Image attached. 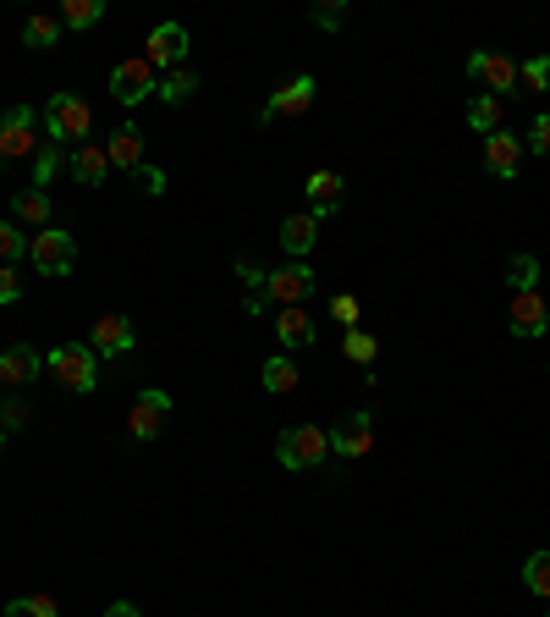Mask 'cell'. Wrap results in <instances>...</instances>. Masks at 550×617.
I'll return each mask as SVG.
<instances>
[{
  "label": "cell",
  "instance_id": "obj_30",
  "mask_svg": "<svg viewBox=\"0 0 550 617\" xmlns=\"http://www.w3.org/2000/svg\"><path fill=\"white\" fill-rule=\"evenodd\" d=\"M7 617H61V612H55V595H12Z\"/></svg>",
  "mask_w": 550,
  "mask_h": 617
},
{
  "label": "cell",
  "instance_id": "obj_12",
  "mask_svg": "<svg viewBox=\"0 0 550 617\" xmlns=\"http://www.w3.org/2000/svg\"><path fill=\"white\" fill-rule=\"evenodd\" d=\"M182 55H188V28H182V23H160L154 34H149V45H143V61L160 72V66H182Z\"/></svg>",
  "mask_w": 550,
  "mask_h": 617
},
{
  "label": "cell",
  "instance_id": "obj_21",
  "mask_svg": "<svg viewBox=\"0 0 550 617\" xmlns=\"http://www.w3.org/2000/svg\"><path fill=\"white\" fill-rule=\"evenodd\" d=\"M105 155H111V165H122V171H138V165H143V133H138L133 122H122V127L111 133Z\"/></svg>",
  "mask_w": 550,
  "mask_h": 617
},
{
  "label": "cell",
  "instance_id": "obj_26",
  "mask_svg": "<svg viewBox=\"0 0 550 617\" xmlns=\"http://www.w3.org/2000/svg\"><path fill=\"white\" fill-rule=\"evenodd\" d=\"M507 282H512V293H539V259L534 254H512L507 259Z\"/></svg>",
  "mask_w": 550,
  "mask_h": 617
},
{
  "label": "cell",
  "instance_id": "obj_2",
  "mask_svg": "<svg viewBox=\"0 0 550 617\" xmlns=\"http://www.w3.org/2000/svg\"><path fill=\"white\" fill-rule=\"evenodd\" d=\"M45 365H50V375H55L66 392H77V397H88V392L100 386V353L88 347V342H61Z\"/></svg>",
  "mask_w": 550,
  "mask_h": 617
},
{
  "label": "cell",
  "instance_id": "obj_39",
  "mask_svg": "<svg viewBox=\"0 0 550 617\" xmlns=\"http://www.w3.org/2000/svg\"><path fill=\"white\" fill-rule=\"evenodd\" d=\"M17 298H23V276L12 271V264H0V304H7V309H12Z\"/></svg>",
  "mask_w": 550,
  "mask_h": 617
},
{
  "label": "cell",
  "instance_id": "obj_7",
  "mask_svg": "<svg viewBox=\"0 0 550 617\" xmlns=\"http://www.w3.org/2000/svg\"><path fill=\"white\" fill-rule=\"evenodd\" d=\"M314 293V264H275L264 271V304H303Z\"/></svg>",
  "mask_w": 550,
  "mask_h": 617
},
{
  "label": "cell",
  "instance_id": "obj_19",
  "mask_svg": "<svg viewBox=\"0 0 550 617\" xmlns=\"http://www.w3.org/2000/svg\"><path fill=\"white\" fill-rule=\"evenodd\" d=\"M303 194H309V215L325 221V215L341 205V176H336V171H314L309 183H303Z\"/></svg>",
  "mask_w": 550,
  "mask_h": 617
},
{
  "label": "cell",
  "instance_id": "obj_41",
  "mask_svg": "<svg viewBox=\"0 0 550 617\" xmlns=\"http://www.w3.org/2000/svg\"><path fill=\"white\" fill-rule=\"evenodd\" d=\"M0 419H7L12 430H17V424H28V403H17V397H7V403H0Z\"/></svg>",
  "mask_w": 550,
  "mask_h": 617
},
{
  "label": "cell",
  "instance_id": "obj_9",
  "mask_svg": "<svg viewBox=\"0 0 550 617\" xmlns=\"http://www.w3.org/2000/svg\"><path fill=\"white\" fill-rule=\"evenodd\" d=\"M314 95H320V83H314L309 72H298V77H287V83L270 95V106L259 111V122H275V116H303V111L314 106Z\"/></svg>",
  "mask_w": 550,
  "mask_h": 617
},
{
  "label": "cell",
  "instance_id": "obj_42",
  "mask_svg": "<svg viewBox=\"0 0 550 617\" xmlns=\"http://www.w3.org/2000/svg\"><path fill=\"white\" fill-rule=\"evenodd\" d=\"M105 617H143V612H138V606H133V601H116V606H111V612H105Z\"/></svg>",
  "mask_w": 550,
  "mask_h": 617
},
{
  "label": "cell",
  "instance_id": "obj_13",
  "mask_svg": "<svg viewBox=\"0 0 550 617\" xmlns=\"http://www.w3.org/2000/svg\"><path fill=\"white\" fill-rule=\"evenodd\" d=\"M165 414H171V397H165L160 386H149V392L133 403V414H127L133 441H154V435H160V424H165Z\"/></svg>",
  "mask_w": 550,
  "mask_h": 617
},
{
  "label": "cell",
  "instance_id": "obj_36",
  "mask_svg": "<svg viewBox=\"0 0 550 617\" xmlns=\"http://www.w3.org/2000/svg\"><path fill=\"white\" fill-rule=\"evenodd\" d=\"M309 23L330 34V28H341V23H347V7H341V0H325V7H309Z\"/></svg>",
  "mask_w": 550,
  "mask_h": 617
},
{
  "label": "cell",
  "instance_id": "obj_24",
  "mask_svg": "<svg viewBox=\"0 0 550 617\" xmlns=\"http://www.w3.org/2000/svg\"><path fill=\"white\" fill-rule=\"evenodd\" d=\"M154 95H160L165 106H188V100L199 95V77H193L188 66H176V72H165V77H160V88H154Z\"/></svg>",
  "mask_w": 550,
  "mask_h": 617
},
{
  "label": "cell",
  "instance_id": "obj_23",
  "mask_svg": "<svg viewBox=\"0 0 550 617\" xmlns=\"http://www.w3.org/2000/svg\"><path fill=\"white\" fill-rule=\"evenodd\" d=\"M314 243H320V221H314L309 210H303V215H287V221H282V248H287L292 259H303V254H309Z\"/></svg>",
  "mask_w": 550,
  "mask_h": 617
},
{
  "label": "cell",
  "instance_id": "obj_43",
  "mask_svg": "<svg viewBox=\"0 0 550 617\" xmlns=\"http://www.w3.org/2000/svg\"><path fill=\"white\" fill-rule=\"evenodd\" d=\"M0 453H7V430H0Z\"/></svg>",
  "mask_w": 550,
  "mask_h": 617
},
{
  "label": "cell",
  "instance_id": "obj_25",
  "mask_svg": "<svg viewBox=\"0 0 550 617\" xmlns=\"http://www.w3.org/2000/svg\"><path fill=\"white\" fill-rule=\"evenodd\" d=\"M468 127L485 133V138L501 133V100H496V95H474V100H468Z\"/></svg>",
  "mask_w": 550,
  "mask_h": 617
},
{
  "label": "cell",
  "instance_id": "obj_5",
  "mask_svg": "<svg viewBox=\"0 0 550 617\" xmlns=\"http://www.w3.org/2000/svg\"><path fill=\"white\" fill-rule=\"evenodd\" d=\"M160 88V77H154V66L143 61V55H133V61H116V72H111V95H116V106H143L149 95Z\"/></svg>",
  "mask_w": 550,
  "mask_h": 617
},
{
  "label": "cell",
  "instance_id": "obj_32",
  "mask_svg": "<svg viewBox=\"0 0 550 617\" xmlns=\"http://www.w3.org/2000/svg\"><path fill=\"white\" fill-rule=\"evenodd\" d=\"M341 353H347L358 370H370V365H375V353H380V342H375L370 331H347V347H341Z\"/></svg>",
  "mask_w": 550,
  "mask_h": 617
},
{
  "label": "cell",
  "instance_id": "obj_20",
  "mask_svg": "<svg viewBox=\"0 0 550 617\" xmlns=\"http://www.w3.org/2000/svg\"><path fill=\"white\" fill-rule=\"evenodd\" d=\"M259 381H264V392H275V397H287V392H298V359L292 353H270L264 359V370H259Z\"/></svg>",
  "mask_w": 550,
  "mask_h": 617
},
{
  "label": "cell",
  "instance_id": "obj_6",
  "mask_svg": "<svg viewBox=\"0 0 550 617\" xmlns=\"http://www.w3.org/2000/svg\"><path fill=\"white\" fill-rule=\"evenodd\" d=\"M39 116H34V106H12L7 116H0V160H23V155H34L39 149Z\"/></svg>",
  "mask_w": 550,
  "mask_h": 617
},
{
  "label": "cell",
  "instance_id": "obj_40",
  "mask_svg": "<svg viewBox=\"0 0 550 617\" xmlns=\"http://www.w3.org/2000/svg\"><path fill=\"white\" fill-rule=\"evenodd\" d=\"M237 276H242L248 287H259V293H264V264H259L253 254H242V259H237Z\"/></svg>",
  "mask_w": 550,
  "mask_h": 617
},
{
  "label": "cell",
  "instance_id": "obj_16",
  "mask_svg": "<svg viewBox=\"0 0 550 617\" xmlns=\"http://www.w3.org/2000/svg\"><path fill=\"white\" fill-rule=\"evenodd\" d=\"M275 336H282V347L287 353H303V347H314V314L303 309V304H292V309H282V314H275Z\"/></svg>",
  "mask_w": 550,
  "mask_h": 617
},
{
  "label": "cell",
  "instance_id": "obj_15",
  "mask_svg": "<svg viewBox=\"0 0 550 617\" xmlns=\"http://www.w3.org/2000/svg\"><path fill=\"white\" fill-rule=\"evenodd\" d=\"M66 171L77 176L83 188H100L105 176H111V155H105V149H100L95 138H88V144H77V149L66 155Z\"/></svg>",
  "mask_w": 550,
  "mask_h": 617
},
{
  "label": "cell",
  "instance_id": "obj_18",
  "mask_svg": "<svg viewBox=\"0 0 550 617\" xmlns=\"http://www.w3.org/2000/svg\"><path fill=\"white\" fill-rule=\"evenodd\" d=\"M485 165H490V176L512 183L517 165H523V144H517V133H490V138H485Z\"/></svg>",
  "mask_w": 550,
  "mask_h": 617
},
{
  "label": "cell",
  "instance_id": "obj_1",
  "mask_svg": "<svg viewBox=\"0 0 550 617\" xmlns=\"http://www.w3.org/2000/svg\"><path fill=\"white\" fill-rule=\"evenodd\" d=\"M88 133H95V111H88V100L72 95V88L50 95V106H45V138L77 149V144H88Z\"/></svg>",
  "mask_w": 550,
  "mask_h": 617
},
{
  "label": "cell",
  "instance_id": "obj_22",
  "mask_svg": "<svg viewBox=\"0 0 550 617\" xmlns=\"http://www.w3.org/2000/svg\"><path fill=\"white\" fill-rule=\"evenodd\" d=\"M12 215H17L23 226H39V232L55 221V210H50V194H45V188H34V183H28V188L12 199Z\"/></svg>",
  "mask_w": 550,
  "mask_h": 617
},
{
  "label": "cell",
  "instance_id": "obj_3",
  "mask_svg": "<svg viewBox=\"0 0 550 617\" xmlns=\"http://www.w3.org/2000/svg\"><path fill=\"white\" fill-rule=\"evenodd\" d=\"M275 458H282V469H314L330 458V430L320 424H292L275 435Z\"/></svg>",
  "mask_w": 550,
  "mask_h": 617
},
{
  "label": "cell",
  "instance_id": "obj_31",
  "mask_svg": "<svg viewBox=\"0 0 550 617\" xmlns=\"http://www.w3.org/2000/svg\"><path fill=\"white\" fill-rule=\"evenodd\" d=\"M517 88H528V95H545L550 88V55H534L517 66Z\"/></svg>",
  "mask_w": 550,
  "mask_h": 617
},
{
  "label": "cell",
  "instance_id": "obj_11",
  "mask_svg": "<svg viewBox=\"0 0 550 617\" xmlns=\"http://www.w3.org/2000/svg\"><path fill=\"white\" fill-rule=\"evenodd\" d=\"M375 447V419H370V408L363 414H347L336 430H330V453H341V458H363Z\"/></svg>",
  "mask_w": 550,
  "mask_h": 617
},
{
  "label": "cell",
  "instance_id": "obj_37",
  "mask_svg": "<svg viewBox=\"0 0 550 617\" xmlns=\"http://www.w3.org/2000/svg\"><path fill=\"white\" fill-rule=\"evenodd\" d=\"M528 149L550 160V111H539V116L528 122Z\"/></svg>",
  "mask_w": 550,
  "mask_h": 617
},
{
  "label": "cell",
  "instance_id": "obj_4",
  "mask_svg": "<svg viewBox=\"0 0 550 617\" xmlns=\"http://www.w3.org/2000/svg\"><path fill=\"white\" fill-rule=\"evenodd\" d=\"M28 259H34L39 276H72L77 271V237L61 232V226H45V232H34Z\"/></svg>",
  "mask_w": 550,
  "mask_h": 617
},
{
  "label": "cell",
  "instance_id": "obj_8",
  "mask_svg": "<svg viewBox=\"0 0 550 617\" xmlns=\"http://www.w3.org/2000/svg\"><path fill=\"white\" fill-rule=\"evenodd\" d=\"M468 77L485 83V95H517V61L512 55H490V50H474L468 55Z\"/></svg>",
  "mask_w": 550,
  "mask_h": 617
},
{
  "label": "cell",
  "instance_id": "obj_28",
  "mask_svg": "<svg viewBox=\"0 0 550 617\" xmlns=\"http://www.w3.org/2000/svg\"><path fill=\"white\" fill-rule=\"evenodd\" d=\"M100 17H105L100 0H66V7H61V23H66V28H95Z\"/></svg>",
  "mask_w": 550,
  "mask_h": 617
},
{
  "label": "cell",
  "instance_id": "obj_34",
  "mask_svg": "<svg viewBox=\"0 0 550 617\" xmlns=\"http://www.w3.org/2000/svg\"><path fill=\"white\" fill-rule=\"evenodd\" d=\"M28 254V237L17 232V221H0V264H12Z\"/></svg>",
  "mask_w": 550,
  "mask_h": 617
},
{
  "label": "cell",
  "instance_id": "obj_35",
  "mask_svg": "<svg viewBox=\"0 0 550 617\" xmlns=\"http://www.w3.org/2000/svg\"><path fill=\"white\" fill-rule=\"evenodd\" d=\"M330 320H336V325H347V331H358V320H363V304H358L352 293H336V298H330Z\"/></svg>",
  "mask_w": 550,
  "mask_h": 617
},
{
  "label": "cell",
  "instance_id": "obj_10",
  "mask_svg": "<svg viewBox=\"0 0 550 617\" xmlns=\"http://www.w3.org/2000/svg\"><path fill=\"white\" fill-rule=\"evenodd\" d=\"M88 347L100 353V359H122V353L138 347V325L127 314H100L95 320V336H88Z\"/></svg>",
  "mask_w": 550,
  "mask_h": 617
},
{
  "label": "cell",
  "instance_id": "obj_27",
  "mask_svg": "<svg viewBox=\"0 0 550 617\" xmlns=\"http://www.w3.org/2000/svg\"><path fill=\"white\" fill-rule=\"evenodd\" d=\"M61 165H66V155H61V144H50V138H45V144L34 149V188H50V183H55V171H61Z\"/></svg>",
  "mask_w": 550,
  "mask_h": 617
},
{
  "label": "cell",
  "instance_id": "obj_33",
  "mask_svg": "<svg viewBox=\"0 0 550 617\" xmlns=\"http://www.w3.org/2000/svg\"><path fill=\"white\" fill-rule=\"evenodd\" d=\"M61 39V23L55 17H28V28H23V45L28 50H50Z\"/></svg>",
  "mask_w": 550,
  "mask_h": 617
},
{
  "label": "cell",
  "instance_id": "obj_29",
  "mask_svg": "<svg viewBox=\"0 0 550 617\" xmlns=\"http://www.w3.org/2000/svg\"><path fill=\"white\" fill-rule=\"evenodd\" d=\"M523 584H528L539 601H550V552H534V557L523 563Z\"/></svg>",
  "mask_w": 550,
  "mask_h": 617
},
{
  "label": "cell",
  "instance_id": "obj_17",
  "mask_svg": "<svg viewBox=\"0 0 550 617\" xmlns=\"http://www.w3.org/2000/svg\"><path fill=\"white\" fill-rule=\"evenodd\" d=\"M39 353L28 347V342H12L7 353H0V386H28V381H39Z\"/></svg>",
  "mask_w": 550,
  "mask_h": 617
},
{
  "label": "cell",
  "instance_id": "obj_14",
  "mask_svg": "<svg viewBox=\"0 0 550 617\" xmlns=\"http://www.w3.org/2000/svg\"><path fill=\"white\" fill-rule=\"evenodd\" d=\"M512 336H545L550 331V309L539 293H512V314H507Z\"/></svg>",
  "mask_w": 550,
  "mask_h": 617
},
{
  "label": "cell",
  "instance_id": "obj_38",
  "mask_svg": "<svg viewBox=\"0 0 550 617\" xmlns=\"http://www.w3.org/2000/svg\"><path fill=\"white\" fill-rule=\"evenodd\" d=\"M133 176H138V188H143V194H154V199L165 194V171H160V165H149V160H143Z\"/></svg>",
  "mask_w": 550,
  "mask_h": 617
}]
</instances>
